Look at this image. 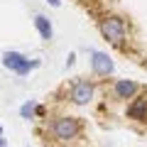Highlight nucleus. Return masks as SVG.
Segmentation results:
<instances>
[{"instance_id": "20e7f679", "label": "nucleus", "mask_w": 147, "mask_h": 147, "mask_svg": "<svg viewBox=\"0 0 147 147\" xmlns=\"http://www.w3.org/2000/svg\"><path fill=\"white\" fill-rule=\"evenodd\" d=\"M91 98H93V86H91L88 81L79 79V81H74V84H71V100L76 105H86Z\"/></svg>"}, {"instance_id": "1a4fd4ad", "label": "nucleus", "mask_w": 147, "mask_h": 147, "mask_svg": "<svg viewBox=\"0 0 147 147\" xmlns=\"http://www.w3.org/2000/svg\"><path fill=\"white\" fill-rule=\"evenodd\" d=\"M34 113H37V103H34V100H27V103H22V108H20V115H22V118H27V120H30Z\"/></svg>"}, {"instance_id": "0eeeda50", "label": "nucleus", "mask_w": 147, "mask_h": 147, "mask_svg": "<svg viewBox=\"0 0 147 147\" xmlns=\"http://www.w3.org/2000/svg\"><path fill=\"white\" fill-rule=\"evenodd\" d=\"M34 27H37V32H39V37H42V39H47V42L52 39L54 30H52V22H49L44 15H37V17H34Z\"/></svg>"}, {"instance_id": "423d86ee", "label": "nucleus", "mask_w": 147, "mask_h": 147, "mask_svg": "<svg viewBox=\"0 0 147 147\" xmlns=\"http://www.w3.org/2000/svg\"><path fill=\"white\" fill-rule=\"evenodd\" d=\"M127 118H132V120H147V96H140V98H135L127 105Z\"/></svg>"}, {"instance_id": "39448f33", "label": "nucleus", "mask_w": 147, "mask_h": 147, "mask_svg": "<svg viewBox=\"0 0 147 147\" xmlns=\"http://www.w3.org/2000/svg\"><path fill=\"white\" fill-rule=\"evenodd\" d=\"M91 69H93V74H98V76H108V74H113L115 64H113V59H110L108 54L91 52Z\"/></svg>"}, {"instance_id": "9d476101", "label": "nucleus", "mask_w": 147, "mask_h": 147, "mask_svg": "<svg viewBox=\"0 0 147 147\" xmlns=\"http://www.w3.org/2000/svg\"><path fill=\"white\" fill-rule=\"evenodd\" d=\"M47 3H49L52 7H59V5H61V0H47Z\"/></svg>"}, {"instance_id": "7ed1b4c3", "label": "nucleus", "mask_w": 147, "mask_h": 147, "mask_svg": "<svg viewBox=\"0 0 147 147\" xmlns=\"http://www.w3.org/2000/svg\"><path fill=\"white\" fill-rule=\"evenodd\" d=\"M3 66L10 69V71H15L17 76H27L34 66H39V61H30V59H27L25 54H20V52H5L3 54Z\"/></svg>"}, {"instance_id": "f8f14e48", "label": "nucleus", "mask_w": 147, "mask_h": 147, "mask_svg": "<svg viewBox=\"0 0 147 147\" xmlns=\"http://www.w3.org/2000/svg\"><path fill=\"white\" fill-rule=\"evenodd\" d=\"M0 135H3V125H0Z\"/></svg>"}, {"instance_id": "9b49d317", "label": "nucleus", "mask_w": 147, "mask_h": 147, "mask_svg": "<svg viewBox=\"0 0 147 147\" xmlns=\"http://www.w3.org/2000/svg\"><path fill=\"white\" fill-rule=\"evenodd\" d=\"M0 147H7V142H5V137L0 135Z\"/></svg>"}, {"instance_id": "6e6552de", "label": "nucleus", "mask_w": 147, "mask_h": 147, "mask_svg": "<svg viewBox=\"0 0 147 147\" xmlns=\"http://www.w3.org/2000/svg\"><path fill=\"white\" fill-rule=\"evenodd\" d=\"M135 91H137V84H135V81H127V79L115 81V96H118V98H130Z\"/></svg>"}, {"instance_id": "f257e3e1", "label": "nucleus", "mask_w": 147, "mask_h": 147, "mask_svg": "<svg viewBox=\"0 0 147 147\" xmlns=\"http://www.w3.org/2000/svg\"><path fill=\"white\" fill-rule=\"evenodd\" d=\"M52 132H54V137L61 140V142L74 140V137H79V132H81V123L76 120V118H71V115H61V118H57V120L52 123Z\"/></svg>"}, {"instance_id": "f03ea898", "label": "nucleus", "mask_w": 147, "mask_h": 147, "mask_svg": "<svg viewBox=\"0 0 147 147\" xmlns=\"http://www.w3.org/2000/svg\"><path fill=\"white\" fill-rule=\"evenodd\" d=\"M100 34L113 44H123L125 42V22L115 15H108L100 20Z\"/></svg>"}]
</instances>
